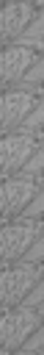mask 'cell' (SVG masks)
<instances>
[{
    "label": "cell",
    "mask_w": 44,
    "mask_h": 355,
    "mask_svg": "<svg viewBox=\"0 0 44 355\" xmlns=\"http://www.w3.org/2000/svg\"><path fill=\"white\" fill-rule=\"evenodd\" d=\"M36 330H41V283L28 294L25 302L6 308V313H3V349L6 352L22 349Z\"/></svg>",
    "instance_id": "1"
},
{
    "label": "cell",
    "mask_w": 44,
    "mask_h": 355,
    "mask_svg": "<svg viewBox=\"0 0 44 355\" xmlns=\"http://www.w3.org/2000/svg\"><path fill=\"white\" fill-rule=\"evenodd\" d=\"M41 236V219H28V216H16L11 222H6L3 227V239H0V258L6 266L25 261L30 244Z\"/></svg>",
    "instance_id": "2"
},
{
    "label": "cell",
    "mask_w": 44,
    "mask_h": 355,
    "mask_svg": "<svg viewBox=\"0 0 44 355\" xmlns=\"http://www.w3.org/2000/svg\"><path fill=\"white\" fill-rule=\"evenodd\" d=\"M41 283V263H30V261H19L3 269L0 277V300L3 308H14L19 302L28 300V294Z\"/></svg>",
    "instance_id": "3"
},
{
    "label": "cell",
    "mask_w": 44,
    "mask_h": 355,
    "mask_svg": "<svg viewBox=\"0 0 44 355\" xmlns=\"http://www.w3.org/2000/svg\"><path fill=\"white\" fill-rule=\"evenodd\" d=\"M38 147H41V141L33 139L25 130L22 133H8L3 139V147H0V172H3V178L8 180L14 175H22L25 166H28V161H30V155Z\"/></svg>",
    "instance_id": "4"
},
{
    "label": "cell",
    "mask_w": 44,
    "mask_h": 355,
    "mask_svg": "<svg viewBox=\"0 0 44 355\" xmlns=\"http://www.w3.org/2000/svg\"><path fill=\"white\" fill-rule=\"evenodd\" d=\"M41 191V180L30 178V175H14L3 183V197H0V211L3 219L11 222L16 216L25 214V208L30 205V200Z\"/></svg>",
    "instance_id": "5"
},
{
    "label": "cell",
    "mask_w": 44,
    "mask_h": 355,
    "mask_svg": "<svg viewBox=\"0 0 44 355\" xmlns=\"http://www.w3.org/2000/svg\"><path fill=\"white\" fill-rule=\"evenodd\" d=\"M41 100V94H30L22 89H8L3 94V105H0V128L3 133H22L25 122L30 116V111L36 108V103Z\"/></svg>",
    "instance_id": "6"
},
{
    "label": "cell",
    "mask_w": 44,
    "mask_h": 355,
    "mask_svg": "<svg viewBox=\"0 0 44 355\" xmlns=\"http://www.w3.org/2000/svg\"><path fill=\"white\" fill-rule=\"evenodd\" d=\"M38 11H41V6L33 3V0H11V3H6L3 22H0L3 44H16Z\"/></svg>",
    "instance_id": "7"
},
{
    "label": "cell",
    "mask_w": 44,
    "mask_h": 355,
    "mask_svg": "<svg viewBox=\"0 0 44 355\" xmlns=\"http://www.w3.org/2000/svg\"><path fill=\"white\" fill-rule=\"evenodd\" d=\"M38 55H41V50H33V47L19 44V42L6 47L3 61H0V80H3L6 92H8V89H14V83L28 72V67H30Z\"/></svg>",
    "instance_id": "8"
},
{
    "label": "cell",
    "mask_w": 44,
    "mask_h": 355,
    "mask_svg": "<svg viewBox=\"0 0 44 355\" xmlns=\"http://www.w3.org/2000/svg\"><path fill=\"white\" fill-rule=\"evenodd\" d=\"M41 72H44V55H38L28 72L14 83V89H22V92H30V94H41Z\"/></svg>",
    "instance_id": "9"
},
{
    "label": "cell",
    "mask_w": 44,
    "mask_h": 355,
    "mask_svg": "<svg viewBox=\"0 0 44 355\" xmlns=\"http://www.w3.org/2000/svg\"><path fill=\"white\" fill-rule=\"evenodd\" d=\"M41 111H44V100L36 103V108L30 111V116H28V122H25V133H30V136L38 139V141H41Z\"/></svg>",
    "instance_id": "10"
},
{
    "label": "cell",
    "mask_w": 44,
    "mask_h": 355,
    "mask_svg": "<svg viewBox=\"0 0 44 355\" xmlns=\"http://www.w3.org/2000/svg\"><path fill=\"white\" fill-rule=\"evenodd\" d=\"M6 355H41V349H36V347H22V349H16V352H6Z\"/></svg>",
    "instance_id": "11"
},
{
    "label": "cell",
    "mask_w": 44,
    "mask_h": 355,
    "mask_svg": "<svg viewBox=\"0 0 44 355\" xmlns=\"http://www.w3.org/2000/svg\"><path fill=\"white\" fill-rule=\"evenodd\" d=\"M6 3H11V0H6Z\"/></svg>",
    "instance_id": "12"
}]
</instances>
